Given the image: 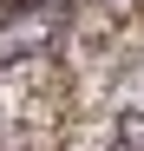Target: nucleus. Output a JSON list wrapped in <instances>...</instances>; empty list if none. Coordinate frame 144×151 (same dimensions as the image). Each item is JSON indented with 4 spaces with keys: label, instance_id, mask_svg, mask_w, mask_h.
<instances>
[{
    "label": "nucleus",
    "instance_id": "nucleus-1",
    "mask_svg": "<svg viewBox=\"0 0 144 151\" xmlns=\"http://www.w3.org/2000/svg\"><path fill=\"white\" fill-rule=\"evenodd\" d=\"M53 7L59 0H0V27L7 20H53Z\"/></svg>",
    "mask_w": 144,
    "mask_h": 151
},
{
    "label": "nucleus",
    "instance_id": "nucleus-2",
    "mask_svg": "<svg viewBox=\"0 0 144 151\" xmlns=\"http://www.w3.org/2000/svg\"><path fill=\"white\" fill-rule=\"evenodd\" d=\"M118 145H125V151H144V112H118Z\"/></svg>",
    "mask_w": 144,
    "mask_h": 151
}]
</instances>
